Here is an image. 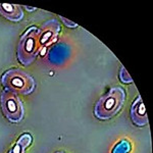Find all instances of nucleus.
Listing matches in <instances>:
<instances>
[{
	"mask_svg": "<svg viewBox=\"0 0 153 153\" xmlns=\"http://www.w3.org/2000/svg\"><path fill=\"white\" fill-rule=\"evenodd\" d=\"M127 98V93L122 87L110 88L96 102L94 107V115L99 120H109L114 117L124 107Z\"/></svg>",
	"mask_w": 153,
	"mask_h": 153,
	"instance_id": "1",
	"label": "nucleus"
},
{
	"mask_svg": "<svg viewBox=\"0 0 153 153\" xmlns=\"http://www.w3.org/2000/svg\"><path fill=\"white\" fill-rule=\"evenodd\" d=\"M1 84L6 91L16 95H29L36 90L35 79L21 68H9L1 76Z\"/></svg>",
	"mask_w": 153,
	"mask_h": 153,
	"instance_id": "2",
	"label": "nucleus"
},
{
	"mask_svg": "<svg viewBox=\"0 0 153 153\" xmlns=\"http://www.w3.org/2000/svg\"><path fill=\"white\" fill-rule=\"evenodd\" d=\"M40 29L30 27L21 36L16 48V56L22 65L29 66L35 61L40 51Z\"/></svg>",
	"mask_w": 153,
	"mask_h": 153,
	"instance_id": "3",
	"label": "nucleus"
},
{
	"mask_svg": "<svg viewBox=\"0 0 153 153\" xmlns=\"http://www.w3.org/2000/svg\"><path fill=\"white\" fill-rule=\"evenodd\" d=\"M0 106L4 117L12 124H19L24 120V103L16 94L3 90L0 93Z\"/></svg>",
	"mask_w": 153,
	"mask_h": 153,
	"instance_id": "4",
	"label": "nucleus"
},
{
	"mask_svg": "<svg viewBox=\"0 0 153 153\" xmlns=\"http://www.w3.org/2000/svg\"><path fill=\"white\" fill-rule=\"evenodd\" d=\"M60 24L55 19H49L42 25L40 29V37H39L40 49L45 48L46 46L55 42L60 33Z\"/></svg>",
	"mask_w": 153,
	"mask_h": 153,
	"instance_id": "5",
	"label": "nucleus"
},
{
	"mask_svg": "<svg viewBox=\"0 0 153 153\" xmlns=\"http://www.w3.org/2000/svg\"><path fill=\"white\" fill-rule=\"evenodd\" d=\"M131 120L137 127H144L148 125V117L141 96H138L131 107Z\"/></svg>",
	"mask_w": 153,
	"mask_h": 153,
	"instance_id": "6",
	"label": "nucleus"
},
{
	"mask_svg": "<svg viewBox=\"0 0 153 153\" xmlns=\"http://www.w3.org/2000/svg\"><path fill=\"white\" fill-rule=\"evenodd\" d=\"M0 16L12 23H19L24 19V10L19 4L0 3Z\"/></svg>",
	"mask_w": 153,
	"mask_h": 153,
	"instance_id": "7",
	"label": "nucleus"
},
{
	"mask_svg": "<svg viewBox=\"0 0 153 153\" xmlns=\"http://www.w3.org/2000/svg\"><path fill=\"white\" fill-rule=\"evenodd\" d=\"M33 141V137L29 133H25L18 139L16 144L8 151V153H26V150L30 147Z\"/></svg>",
	"mask_w": 153,
	"mask_h": 153,
	"instance_id": "8",
	"label": "nucleus"
},
{
	"mask_svg": "<svg viewBox=\"0 0 153 153\" xmlns=\"http://www.w3.org/2000/svg\"><path fill=\"white\" fill-rule=\"evenodd\" d=\"M132 146H131V143L128 140H122L113 147L112 153H130Z\"/></svg>",
	"mask_w": 153,
	"mask_h": 153,
	"instance_id": "9",
	"label": "nucleus"
},
{
	"mask_svg": "<svg viewBox=\"0 0 153 153\" xmlns=\"http://www.w3.org/2000/svg\"><path fill=\"white\" fill-rule=\"evenodd\" d=\"M118 76H120V80L122 83L124 84H131L133 83V80L131 78V76L128 74V71H126V68L124 66H120V74H118Z\"/></svg>",
	"mask_w": 153,
	"mask_h": 153,
	"instance_id": "10",
	"label": "nucleus"
},
{
	"mask_svg": "<svg viewBox=\"0 0 153 153\" xmlns=\"http://www.w3.org/2000/svg\"><path fill=\"white\" fill-rule=\"evenodd\" d=\"M59 18H60L61 21L63 22V24H65L66 27H68V28H76V27H78V25H76V24L73 23V22L68 21V19H66L65 18H62V16H59Z\"/></svg>",
	"mask_w": 153,
	"mask_h": 153,
	"instance_id": "11",
	"label": "nucleus"
},
{
	"mask_svg": "<svg viewBox=\"0 0 153 153\" xmlns=\"http://www.w3.org/2000/svg\"><path fill=\"white\" fill-rule=\"evenodd\" d=\"M25 8L27 9V10H29V11H34V10H36L37 8H35V7H33V8H32V7H29V6H25Z\"/></svg>",
	"mask_w": 153,
	"mask_h": 153,
	"instance_id": "12",
	"label": "nucleus"
},
{
	"mask_svg": "<svg viewBox=\"0 0 153 153\" xmlns=\"http://www.w3.org/2000/svg\"><path fill=\"white\" fill-rule=\"evenodd\" d=\"M54 153H66L65 151H56V152H54Z\"/></svg>",
	"mask_w": 153,
	"mask_h": 153,
	"instance_id": "13",
	"label": "nucleus"
}]
</instances>
